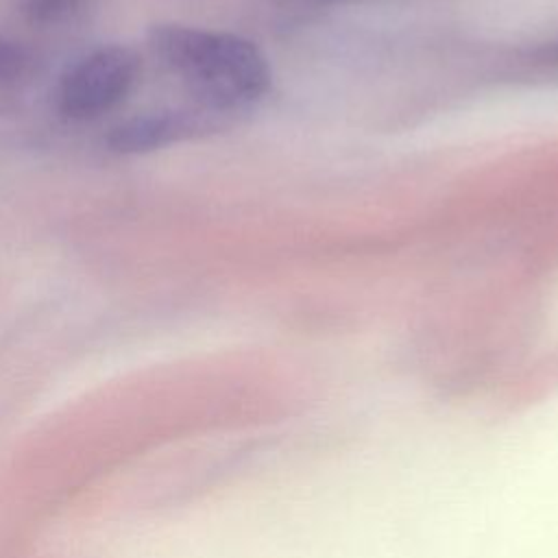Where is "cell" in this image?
Segmentation results:
<instances>
[{"label": "cell", "instance_id": "cell-1", "mask_svg": "<svg viewBox=\"0 0 558 558\" xmlns=\"http://www.w3.org/2000/svg\"><path fill=\"white\" fill-rule=\"evenodd\" d=\"M148 46L187 85L198 107L222 118L253 107L270 87L266 57L240 35L159 24L150 31Z\"/></svg>", "mask_w": 558, "mask_h": 558}, {"label": "cell", "instance_id": "cell-5", "mask_svg": "<svg viewBox=\"0 0 558 558\" xmlns=\"http://www.w3.org/2000/svg\"><path fill=\"white\" fill-rule=\"evenodd\" d=\"M24 59L22 52L17 48H13L7 41H0V76H11L15 72H20Z\"/></svg>", "mask_w": 558, "mask_h": 558}, {"label": "cell", "instance_id": "cell-3", "mask_svg": "<svg viewBox=\"0 0 558 558\" xmlns=\"http://www.w3.org/2000/svg\"><path fill=\"white\" fill-rule=\"evenodd\" d=\"M225 124V118L203 109H168L129 118L107 135L109 150L118 155H144L157 148L207 135Z\"/></svg>", "mask_w": 558, "mask_h": 558}, {"label": "cell", "instance_id": "cell-4", "mask_svg": "<svg viewBox=\"0 0 558 558\" xmlns=\"http://www.w3.org/2000/svg\"><path fill=\"white\" fill-rule=\"evenodd\" d=\"M85 0H22L24 15L35 24H57L72 17Z\"/></svg>", "mask_w": 558, "mask_h": 558}, {"label": "cell", "instance_id": "cell-2", "mask_svg": "<svg viewBox=\"0 0 558 558\" xmlns=\"http://www.w3.org/2000/svg\"><path fill=\"white\" fill-rule=\"evenodd\" d=\"M140 57L129 46H100L74 61L59 78L57 109L70 120H92L118 107L140 78Z\"/></svg>", "mask_w": 558, "mask_h": 558}]
</instances>
